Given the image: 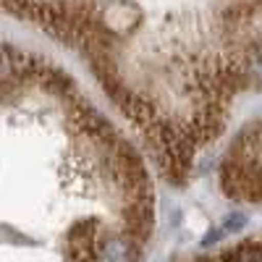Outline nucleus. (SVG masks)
Masks as SVG:
<instances>
[{
    "instance_id": "nucleus-1",
    "label": "nucleus",
    "mask_w": 262,
    "mask_h": 262,
    "mask_svg": "<svg viewBox=\"0 0 262 262\" xmlns=\"http://www.w3.org/2000/svg\"><path fill=\"white\" fill-rule=\"evenodd\" d=\"M223 186L233 196L262 202V123L236 144L223 168Z\"/></svg>"
}]
</instances>
